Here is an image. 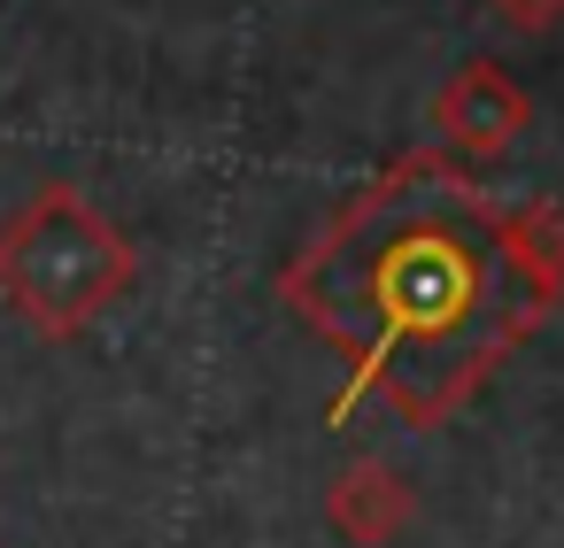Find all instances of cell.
<instances>
[{
    "label": "cell",
    "instance_id": "5",
    "mask_svg": "<svg viewBox=\"0 0 564 548\" xmlns=\"http://www.w3.org/2000/svg\"><path fill=\"white\" fill-rule=\"evenodd\" d=\"M487 17L510 32V40H541L564 24V0H487Z\"/></svg>",
    "mask_w": 564,
    "mask_h": 548
},
{
    "label": "cell",
    "instance_id": "2",
    "mask_svg": "<svg viewBox=\"0 0 564 548\" xmlns=\"http://www.w3.org/2000/svg\"><path fill=\"white\" fill-rule=\"evenodd\" d=\"M132 286H140V248L86 186L47 178L0 217V302L40 340L55 348L86 340Z\"/></svg>",
    "mask_w": 564,
    "mask_h": 548
},
{
    "label": "cell",
    "instance_id": "4",
    "mask_svg": "<svg viewBox=\"0 0 564 548\" xmlns=\"http://www.w3.org/2000/svg\"><path fill=\"white\" fill-rule=\"evenodd\" d=\"M410 517H417V494H410V479H402L394 463H379V456H356V463H340V471L325 479V525H333L348 548H387L394 533H410Z\"/></svg>",
    "mask_w": 564,
    "mask_h": 548
},
{
    "label": "cell",
    "instance_id": "3",
    "mask_svg": "<svg viewBox=\"0 0 564 548\" xmlns=\"http://www.w3.org/2000/svg\"><path fill=\"white\" fill-rule=\"evenodd\" d=\"M433 140L456 155V163H495V155H510L518 147V132L533 124V101H525V86L502 70V63H487V55H471L441 94H433Z\"/></svg>",
    "mask_w": 564,
    "mask_h": 548
},
{
    "label": "cell",
    "instance_id": "1",
    "mask_svg": "<svg viewBox=\"0 0 564 548\" xmlns=\"http://www.w3.org/2000/svg\"><path fill=\"white\" fill-rule=\"evenodd\" d=\"M279 302L348 363L333 425L387 402L441 432L564 309V201H510L448 147H410L279 263Z\"/></svg>",
    "mask_w": 564,
    "mask_h": 548
}]
</instances>
